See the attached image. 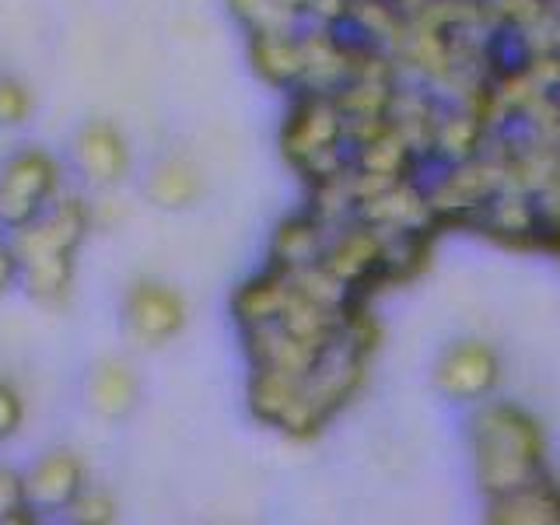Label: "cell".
Returning <instances> with one entry per match:
<instances>
[{
	"label": "cell",
	"mask_w": 560,
	"mask_h": 525,
	"mask_svg": "<svg viewBox=\"0 0 560 525\" xmlns=\"http://www.w3.org/2000/svg\"><path fill=\"white\" fill-rule=\"evenodd\" d=\"M477 459L480 480L490 494H512L539 477L542 442L536 424L512 407H490L477 420Z\"/></svg>",
	"instance_id": "cell-1"
},
{
	"label": "cell",
	"mask_w": 560,
	"mask_h": 525,
	"mask_svg": "<svg viewBox=\"0 0 560 525\" xmlns=\"http://www.w3.org/2000/svg\"><path fill=\"white\" fill-rule=\"evenodd\" d=\"M74 186L67 158L46 144H22L0 158V224L14 232Z\"/></svg>",
	"instance_id": "cell-2"
},
{
	"label": "cell",
	"mask_w": 560,
	"mask_h": 525,
	"mask_svg": "<svg viewBox=\"0 0 560 525\" xmlns=\"http://www.w3.org/2000/svg\"><path fill=\"white\" fill-rule=\"evenodd\" d=\"M67 165L74 183L92 192H113L130 179L133 148L113 119H84L67 144Z\"/></svg>",
	"instance_id": "cell-3"
},
{
	"label": "cell",
	"mask_w": 560,
	"mask_h": 525,
	"mask_svg": "<svg viewBox=\"0 0 560 525\" xmlns=\"http://www.w3.org/2000/svg\"><path fill=\"white\" fill-rule=\"evenodd\" d=\"M119 315H122V329H127V337L137 347L158 350L172 343L186 329L189 308L179 288H172L165 280H154V277H140L127 288V294H122Z\"/></svg>",
	"instance_id": "cell-4"
},
{
	"label": "cell",
	"mask_w": 560,
	"mask_h": 525,
	"mask_svg": "<svg viewBox=\"0 0 560 525\" xmlns=\"http://www.w3.org/2000/svg\"><path fill=\"white\" fill-rule=\"evenodd\" d=\"M25 483L35 512L43 518H63L67 508L92 483V472H88V463L78 448L49 445L25 466Z\"/></svg>",
	"instance_id": "cell-5"
},
{
	"label": "cell",
	"mask_w": 560,
	"mask_h": 525,
	"mask_svg": "<svg viewBox=\"0 0 560 525\" xmlns=\"http://www.w3.org/2000/svg\"><path fill=\"white\" fill-rule=\"evenodd\" d=\"M343 133V113L340 105H332L326 98H305L298 102V109L291 113L284 127V151L294 165L312 162L315 154H326L337 148V137Z\"/></svg>",
	"instance_id": "cell-6"
},
{
	"label": "cell",
	"mask_w": 560,
	"mask_h": 525,
	"mask_svg": "<svg viewBox=\"0 0 560 525\" xmlns=\"http://www.w3.org/2000/svg\"><path fill=\"white\" fill-rule=\"evenodd\" d=\"M84 399L95 417L102 420H122L137 410L140 402V378L130 361L122 358H102L92 364L84 382Z\"/></svg>",
	"instance_id": "cell-7"
},
{
	"label": "cell",
	"mask_w": 560,
	"mask_h": 525,
	"mask_svg": "<svg viewBox=\"0 0 560 525\" xmlns=\"http://www.w3.org/2000/svg\"><path fill=\"white\" fill-rule=\"evenodd\" d=\"M78 284V256L74 253H49L22 262V294L32 305L60 312L70 305Z\"/></svg>",
	"instance_id": "cell-8"
},
{
	"label": "cell",
	"mask_w": 560,
	"mask_h": 525,
	"mask_svg": "<svg viewBox=\"0 0 560 525\" xmlns=\"http://www.w3.org/2000/svg\"><path fill=\"white\" fill-rule=\"evenodd\" d=\"M498 382V358L494 350L483 343H459L438 364V385L448 396L459 399H477L494 389Z\"/></svg>",
	"instance_id": "cell-9"
},
{
	"label": "cell",
	"mask_w": 560,
	"mask_h": 525,
	"mask_svg": "<svg viewBox=\"0 0 560 525\" xmlns=\"http://www.w3.org/2000/svg\"><path fill=\"white\" fill-rule=\"evenodd\" d=\"M203 175L183 154H165L144 175V197L158 210H186L200 200Z\"/></svg>",
	"instance_id": "cell-10"
},
{
	"label": "cell",
	"mask_w": 560,
	"mask_h": 525,
	"mask_svg": "<svg viewBox=\"0 0 560 525\" xmlns=\"http://www.w3.org/2000/svg\"><path fill=\"white\" fill-rule=\"evenodd\" d=\"M249 60L270 84L305 81V49L294 32L249 35Z\"/></svg>",
	"instance_id": "cell-11"
},
{
	"label": "cell",
	"mask_w": 560,
	"mask_h": 525,
	"mask_svg": "<svg viewBox=\"0 0 560 525\" xmlns=\"http://www.w3.org/2000/svg\"><path fill=\"white\" fill-rule=\"evenodd\" d=\"M504 515L498 518H512V522H560V490L547 480H533L512 494L501 498Z\"/></svg>",
	"instance_id": "cell-12"
},
{
	"label": "cell",
	"mask_w": 560,
	"mask_h": 525,
	"mask_svg": "<svg viewBox=\"0 0 560 525\" xmlns=\"http://www.w3.org/2000/svg\"><path fill=\"white\" fill-rule=\"evenodd\" d=\"M35 522H43V515L28 501L25 466L0 459V525H35Z\"/></svg>",
	"instance_id": "cell-13"
},
{
	"label": "cell",
	"mask_w": 560,
	"mask_h": 525,
	"mask_svg": "<svg viewBox=\"0 0 560 525\" xmlns=\"http://www.w3.org/2000/svg\"><path fill=\"white\" fill-rule=\"evenodd\" d=\"M315 224L308 218L302 221H291L277 232L273 238V262L277 267H288V270H298V267H308L312 256H315Z\"/></svg>",
	"instance_id": "cell-14"
},
{
	"label": "cell",
	"mask_w": 560,
	"mask_h": 525,
	"mask_svg": "<svg viewBox=\"0 0 560 525\" xmlns=\"http://www.w3.org/2000/svg\"><path fill=\"white\" fill-rule=\"evenodd\" d=\"M35 119V92L14 74H0V130H25Z\"/></svg>",
	"instance_id": "cell-15"
},
{
	"label": "cell",
	"mask_w": 560,
	"mask_h": 525,
	"mask_svg": "<svg viewBox=\"0 0 560 525\" xmlns=\"http://www.w3.org/2000/svg\"><path fill=\"white\" fill-rule=\"evenodd\" d=\"M63 518L70 525H113V522H119V501L109 487L88 483L78 494V501L67 508Z\"/></svg>",
	"instance_id": "cell-16"
},
{
	"label": "cell",
	"mask_w": 560,
	"mask_h": 525,
	"mask_svg": "<svg viewBox=\"0 0 560 525\" xmlns=\"http://www.w3.org/2000/svg\"><path fill=\"white\" fill-rule=\"evenodd\" d=\"M25 428V396L22 389L0 375V445H8Z\"/></svg>",
	"instance_id": "cell-17"
},
{
	"label": "cell",
	"mask_w": 560,
	"mask_h": 525,
	"mask_svg": "<svg viewBox=\"0 0 560 525\" xmlns=\"http://www.w3.org/2000/svg\"><path fill=\"white\" fill-rule=\"evenodd\" d=\"M22 291V259L8 235H0V298Z\"/></svg>",
	"instance_id": "cell-18"
},
{
	"label": "cell",
	"mask_w": 560,
	"mask_h": 525,
	"mask_svg": "<svg viewBox=\"0 0 560 525\" xmlns=\"http://www.w3.org/2000/svg\"><path fill=\"white\" fill-rule=\"evenodd\" d=\"M0 235H8V232H4V224H0Z\"/></svg>",
	"instance_id": "cell-19"
}]
</instances>
